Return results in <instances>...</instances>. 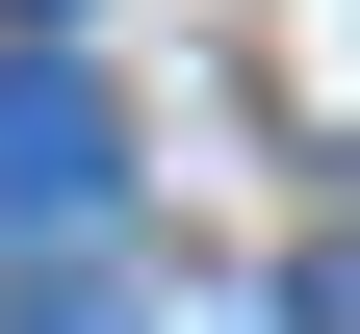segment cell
I'll list each match as a JSON object with an SVG mask.
<instances>
[{"instance_id":"1","label":"cell","mask_w":360,"mask_h":334,"mask_svg":"<svg viewBox=\"0 0 360 334\" xmlns=\"http://www.w3.org/2000/svg\"><path fill=\"white\" fill-rule=\"evenodd\" d=\"M129 206V129L77 52H0V257H77V231Z\"/></svg>"},{"instance_id":"2","label":"cell","mask_w":360,"mask_h":334,"mask_svg":"<svg viewBox=\"0 0 360 334\" xmlns=\"http://www.w3.org/2000/svg\"><path fill=\"white\" fill-rule=\"evenodd\" d=\"M26 334H155V283H129L103 231H77V257H26Z\"/></svg>"},{"instance_id":"3","label":"cell","mask_w":360,"mask_h":334,"mask_svg":"<svg viewBox=\"0 0 360 334\" xmlns=\"http://www.w3.org/2000/svg\"><path fill=\"white\" fill-rule=\"evenodd\" d=\"M283 334H360V231H309V257H283Z\"/></svg>"},{"instance_id":"4","label":"cell","mask_w":360,"mask_h":334,"mask_svg":"<svg viewBox=\"0 0 360 334\" xmlns=\"http://www.w3.org/2000/svg\"><path fill=\"white\" fill-rule=\"evenodd\" d=\"M26 26H52V0H26Z\"/></svg>"}]
</instances>
